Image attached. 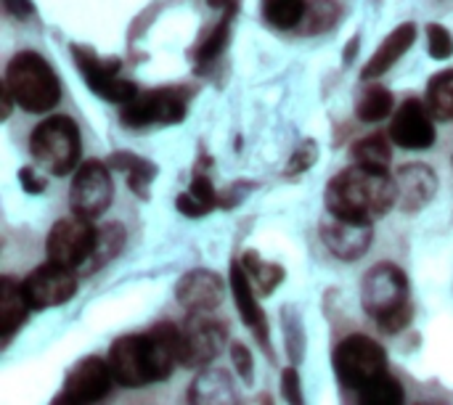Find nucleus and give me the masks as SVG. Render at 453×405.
Masks as SVG:
<instances>
[{"label": "nucleus", "mask_w": 453, "mask_h": 405, "mask_svg": "<svg viewBox=\"0 0 453 405\" xmlns=\"http://www.w3.org/2000/svg\"><path fill=\"white\" fill-rule=\"evenodd\" d=\"M106 361L114 382L122 387L165 382L180 363V329L173 324H157L143 334L119 337L114 340Z\"/></svg>", "instance_id": "obj_1"}, {"label": "nucleus", "mask_w": 453, "mask_h": 405, "mask_svg": "<svg viewBox=\"0 0 453 405\" xmlns=\"http://www.w3.org/2000/svg\"><path fill=\"white\" fill-rule=\"evenodd\" d=\"M324 199L332 218L372 225L398 204V188L388 172L348 167L329 180Z\"/></svg>", "instance_id": "obj_2"}, {"label": "nucleus", "mask_w": 453, "mask_h": 405, "mask_svg": "<svg viewBox=\"0 0 453 405\" xmlns=\"http://www.w3.org/2000/svg\"><path fill=\"white\" fill-rule=\"evenodd\" d=\"M361 302L364 310L388 334H398L414 318V308L409 300V279L393 263H380L364 276Z\"/></svg>", "instance_id": "obj_3"}, {"label": "nucleus", "mask_w": 453, "mask_h": 405, "mask_svg": "<svg viewBox=\"0 0 453 405\" xmlns=\"http://www.w3.org/2000/svg\"><path fill=\"white\" fill-rule=\"evenodd\" d=\"M3 85L11 90L13 101L32 114L50 111L61 101V82L53 66L35 50H19L8 66Z\"/></svg>", "instance_id": "obj_4"}, {"label": "nucleus", "mask_w": 453, "mask_h": 405, "mask_svg": "<svg viewBox=\"0 0 453 405\" xmlns=\"http://www.w3.org/2000/svg\"><path fill=\"white\" fill-rule=\"evenodd\" d=\"M32 159L48 170L50 175L61 178L77 170L80 162V127L72 117H48L42 119L29 135Z\"/></svg>", "instance_id": "obj_5"}, {"label": "nucleus", "mask_w": 453, "mask_h": 405, "mask_svg": "<svg viewBox=\"0 0 453 405\" xmlns=\"http://www.w3.org/2000/svg\"><path fill=\"white\" fill-rule=\"evenodd\" d=\"M332 366L337 379L350 390H366L388 374V353L380 342L364 334H350L334 348Z\"/></svg>", "instance_id": "obj_6"}, {"label": "nucleus", "mask_w": 453, "mask_h": 405, "mask_svg": "<svg viewBox=\"0 0 453 405\" xmlns=\"http://www.w3.org/2000/svg\"><path fill=\"white\" fill-rule=\"evenodd\" d=\"M72 56H74V64H77L85 85L98 98L127 106L138 96V85L119 74V69H122L119 58H114V56L104 58L90 45H77V42L72 45Z\"/></svg>", "instance_id": "obj_7"}, {"label": "nucleus", "mask_w": 453, "mask_h": 405, "mask_svg": "<svg viewBox=\"0 0 453 405\" xmlns=\"http://www.w3.org/2000/svg\"><path fill=\"white\" fill-rule=\"evenodd\" d=\"M188 111V90L186 88H154L138 93L127 106H122L125 127H151V125H178Z\"/></svg>", "instance_id": "obj_8"}, {"label": "nucleus", "mask_w": 453, "mask_h": 405, "mask_svg": "<svg viewBox=\"0 0 453 405\" xmlns=\"http://www.w3.org/2000/svg\"><path fill=\"white\" fill-rule=\"evenodd\" d=\"M96 241H98V228H93L90 220L77 218V215L61 218L53 223L45 239L48 263L61 265L66 271L85 268V263L90 260L96 249Z\"/></svg>", "instance_id": "obj_9"}, {"label": "nucleus", "mask_w": 453, "mask_h": 405, "mask_svg": "<svg viewBox=\"0 0 453 405\" xmlns=\"http://www.w3.org/2000/svg\"><path fill=\"white\" fill-rule=\"evenodd\" d=\"M111 199H114V183H111L106 162H98V159L82 162L74 172L72 191H69L72 212L77 218L96 220L109 210Z\"/></svg>", "instance_id": "obj_10"}, {"label": "nucleus", "mask_w": 453, "mask_h": 405, "mask_svg": "<svg viewBox=\"0 0 453 405\" xmlns=\"http://www.w3.org/2000/svg\"><path fill=\"white\" fill-rule=\"evenodd\" d=\"M226 348V324L210 313H188L180 329V366L204 369Z\"/></svg>", "instance_id": "obj_11"}, {"label": "nucleus", "mask_w": 453, "mask_h": 405, "mask_svg": "<svg viewBox=\"0 0 453 405\" xmlns=\"http://www.w3.org/2000/svg\"><path fill=\"white\" fill-rule=\"evenodd\" d=\"M21 292L32 310H48V308H58L74 297L77 279L72 271H66L61 265L42 263L21 281Z\"/></svg>", "instance_id": "obj_12"}, {"label": "nucleus", "mask_w": 453, "mask_h": 405, "mask_svg": "<svg viewBox=\"0 0 453 405\" xmlns=\"http://www.w3.org/2000/svg\"><path fill=\"white\" fill-rule=\"evenodd\" d=\"M435 117L419 98H406L390 122V141L406 151H425L435 146Z\"/></svg>", "instance_id": "obj_13"}, {"label": "nucleus", "mask_w": 453, "mask_h": 405, "mask_svg": "<svg viewBox=\"0 0 453 405\" xmlns=\"http://www.w3.org/2000/svg\"><path fill=\"white\" fill-rule=\"evenodd\" d=\"M111 382H114V374L109 369V361L90 355L72 366V371L66 374V382H64V393L74 403L93 405L109 395Z\"/></svg>", "instance_id": "obj_14"}, {"label": "nucleus", "mask_w": 453, "mask_h": 405, "mask_svg": "<svg viewBox=\"0 0 453 405\" xmlns=\"http://www.w3.org/2000/svg\"><path fill=\"white\" fill-rule=\"evenodd\" d=\"M321 239L337 260L353 263L369 252L374 231L366 223H350V220H340V218L329 215L321 223Z\"/></svg>", "instance_id": "obj_15"}, {"label": "nucleus", "mask_w": 453, "mask_h": 405, "mask_svg": "<svg viewBox=\"0 0 453 405\" xmlns=\"http://www.w3.org/2000/svg\"><path fill=\"white\" fill-rule=\"evenodd\" d=\"M223 297H226L223 279L204 268L188 271L175 287V300L188 313H212L223 302Z\"/></svg>", "instance_id": "obj_16"}, {"label": "nucleus", "mask_w": 453, "mask_h": 405, "mask_svg": "<svg viewBox=\"0 0 453 405\" xmlns=\"http://www.w3.org/2000/svg\"><path fill=\"white\" fill-rule=\"evenodd\" d=\"M231 292H234V300H236V308H239V316L244 321V326L257 337V342L263 345V350L271 353V326H268V318L255 297V287L250 284L244 268L239 260L231 263Z\"/></svg>", "instance_id": "obj_17"}, {"label": "nucleus", "mask_w": 453, "mask_h": 405, "mask_svg": "<svg viewBox=\"0 0 453 405\" xmlns=\"http://www.w3.org/2000/svg\"><path fill=\"white\" fill-rule=\"evenodd\" d=\"M395 188H398V204L409 215H414L433 202L438 191V175L433 172V167L411 162L395 172Z\"/></svg>", "instance_id": "obj_18"}, {"label": "nucleus", "mask_w": 453, "mask_h": 405, "mask_svg": "<svg viewBox=\"0 0 453 405\" xmlns=\"http://www.w3.org/2000/svg\"><path fill=\"white\" fill-rule=\"evenodd\" d=\"M417 40V24L414 21H406L401 27H395L385 40L382 45L372 53V58L366 61V66L361 69V77L364 80H377L382 77L398 58H403V53L414 45Z\"/></svg>", "instance_id": "obj_19"}, {"label": "nucleus", "mask_w": 453, "mask_h": 405, "mask_svg": "<svg viewBox=\"0 0 453 405\" xmlns=\"http://www.w3.org/2000/svg\"><path fill=\"white\" fill-rule=\"evenodd\" d=\"M188 405H239L234 379L223 369H202L188 385Z\"/></svg>", "instance_id": "obj_20"}, {"label": "nucleus", "mask_w": 453, "mask_h": 405, "mask_svg": "<svg viewBox=\"0 0 453 405\" xmlns=\"http://www.w3.org/2000/svg\"><path fill=\"white\" fill-rule=\"evenodd\" d=\"M29 310L32 308H29V302H27V297L21 292V284L3 276V281H0V334H3V348L24 326Z\"/></svg>", "instance_id": "obj_21"}, {"label": "nucleus", "mask_w": 453, "mask_h": 405, "mask_svg": "<svg viewBox=\"0 0 453 405\" xmlns=\"http://www.w3.org/2000/svg\"><path fill=\"white\" fill-rule=\"evenodd\" d=\"M106 167H114L127 175V183L138 199H149V186L157 178V164L133 154V151H114L106 159Z\"/></svg>", "instance_id": "obj_22"}, {"label": "nucleus", "mask_w": 453, "mask_h": 405, "mask_svg": "<svg viewBox=\"0 0 453 405\" xmlns=\"http://www.w3.org/2000/svg\"><path fill=\"white\" fill-rule=\"evenodd\" d=\"M350 157L356 162V167L372 170V172H388L390 162H393V146H390V135L385 133H372L361 141L353 143Z\"/></svg>", "instance_id": "obj_23"}, {"label": "nucleus", "mask_w": 453, "mask_h": 405, "mask_svg": "<svg viewBox=\"0 0 453 405\" xmlns=\"http://www.w3.org/2000/svg\"><path fill=\"white\" fill-rule=\"evenodd\" d=\"M175 207H178V212L186 215V218H204V215H210L215 207H220V196L215 194L212 180H210L207 175L196 172V175L191 178L188 191H183V194L178 196Z\"/></svg>", "instance_id": "obj_24"}, {"label": "nucleus", "mask_w": 453, "mask_h": 405, "mask_svg": "<svg viewBox=\"0 0 453 405\" xmlns=\"http://www.w3.org/2000/svg\"><path fill=\"white\" fill-rule=\"evenodd\" d=\"M231 16H234V5L226 8L223 19H220V21L210 29V34L194 48L191 58H194V64H196L199 72H202L204 66L215 64V61L220 58V53L228 48V40H231Z\"/></svg>", "instance_id": "obj_25"}, {"label": "nucleus", "mask_w": 453, "mask_h": 405, "mask_svg": "<svg viewBox=\"0 0 453 405\" xmlns=\"http://www.w3.org/2000/svg\"><path fill=\"white\" fill-rule=\"evenodd\" d=\"M242 268H244L250 284H252L263 297H268L271 292H276V287L284 281V268L276 265V263L263 260V257H260L257 252H252V249L242 257Z\"/></svg>", "instance_id": "obj_26"}, {"label": "nucleus", "mask_w": 453, "mask_h": 405, "mask_svg": "<svg viewBox=\"0 0 453 405\" xmlns=\"http://www.w3.org/2000/svg\"><path fill=\"white\" fill-rule=\"evenodd\" d=\"M125 239H127V233H125V228H122L119 223L101 225V228H98L96 249H93V255H90V260L85 263L82 271H85V273H96L98 268H104L106 263H111V260L122 252Z\"/></svg>", "instance_id": "obj_27"}, {"label": "nucleus", "mask_w": 453, "mask_h": 405, "mask_svg": "<svg viewBox=\"0 0 453 405\" xmlns=\"http://www.w3.org/2000/svg\"><path fill=\"white\" fill-rule=\"evenodd\" d=\"M427 109L441 122L453 119V69L433 74L427 82Z\"/></svg>", "instance_id": "obj_28"}, {"label": "nucleus", "mask_w": 453, "mask_h": 405, "mask_svg": "<svg viewBox=\"0 0 453 405\" xmlns=\"http://www.w3.org/2000/svg\"><path fill=\"white\" fill-rule=\"evenodd\" d=\"M393 106H395V98H393V93L388 88L369 85L356 101V117L361 122H380L393 111Z\"/></svg>", "instance_id": "obj_29"}, {"label": "nucleus", "mask_w": 453, "mask_h": 405, "mask_svg": "<svg viewBox=\"0 0 453 405\" xmlns=\"http://www.w3.org/2000/svg\"><path fill=\"white\" fill-rule=\"evenodd\" d=\"M305 0H263V16L276 29H295L305 19Z\"/></svg>", "instance_id": "obj_30"}, {"label": "nucleus", "mask_w": 453, "mask_h": 405, "mask_svg": "<svg viewBox=\"0 0 453 405\" xmlns=\"http://www.w3.org/2000/svg\"><path fill=\"white\" fill-rule=\"evenodd\" d=\"M337 19H340V5L334 0H311L305 8V19H303L300 29L305 34L326 32L337 24Z\"/></svg>", "instance_id": "obj_31"}, {"label": "nucleus", "mask_w": 453, "mask_h": 405, "mask_svg": "<svg viewBox=\"0 0 453 405\" xmlns=\"http://www.w3.org/2000/svg\"><path fill=\"white\" fill-rule=\"evenodd\" d=\"M406 403V393L403 385L393 377H382L374 385H369L366 390H361V401L358 405H403Z\"/></svg>", "instance_id": "obj_32"}, {"label": "nucleus", "mask_w": 453, "mask_h": 405, "mask_svg": "<svg viewBox=\"0 0 453 405\" xmlns=\"http://www.w3.org/2000/svg\"><path fill=\"white\" fill-rule=\"evenodd\" d=\"M427 50L435 61H446L453 56V37L443 24H427Z\"/></svg>", "instance_id": "obj_33"}, {"label": "nucleus", "mask_w": 453, "mask_h": 405, "mask_svg": "<svg viewBox=\"0 0 453 405\" xmlns=\"http://www.w3.org/2000/svg\"><path fill=\"white\" fill-rule=\"evenodd\" d=\"M284 329H287V350H289V358L300 363L303 361V353H305V337H303L300 316H295L289 308H284Z\"/></svg>", "instance_id": "obj_34"}, {"label": "nucleus", "mask_w": 453, "mask_h": 405, "mask_svg": "<svg viewBox=\"0 0 453 405\" xmlns=\"http://www.w3.org/2000/svg\"><path fill=\"white\" fill-rule=\"evenodd\" d=\"M316 159H319V146H316V141H303L300 146H297V151L292 154V159H289V167H287V175L289 178H295V175H303V172H308L313 164H316Z\"/></svg>", "instance_id": "obj_35"}, {"label": "nucleus", "mask_w": 453, "mask_h": 405, "mask_svg": "<svg viewBox=\"0 0 453 405\" xmlns=\"http://www.w3.org/2000/svg\"><path fill=\"white\" fill-rule=\"evenodd\" d=\"M231 361H234L236 374L244 379V385H252V377H255V361H252V355H250L247 345L234 342V345H231Z\"/></svg>", "instance_id": "obj_36"}, {"label": "nucleus", "mask_w": 453, "mask_h": 405, "mask_svg": "<svg viewBox=\"0 0 453 405\" xmlns=\"http://www.w3.org/2000/svg\"><path fill=\"white\" fill-rule=\"evenodd\" d=\"M281 395L289 405H305V398H303V385H300V374L295 366L284 369L281 374Z\"/></svg>", "instance_id": "obj_37"}, {"label": "nucleus", "mask_w": 453, "mask_h": 405, "mask_svg": "<svg viewBox=\"0 0 453 405\" xmlns=\"http://www.w3.org/2000/svg\"><path fill=\"white\" fill-rule=\"evenodd\" d=\"M19 180H21L27 194H42L45 191V180L35 172V167H21L19 170Z\"/></svg>", "instance_id": "obj_38"}, {"label": "nucleus", "mask_w": 453, "mask_h": 405, "mask_svg": "<svg viewBox=\"0 0 453 405\" xmlns=\"http://www.w3.org/2000/svg\"><path fill=\"white\" fill-rule=\"evenodd\" d=\"M252 186H255V183H236L234 188H228V191L220 196V207H226V210L236 207V204H239V202L252 191Z\"/></svg>", "instance_id": "obj_39"}, {"label": "nucleus", "mask_w": 453, "mask_h": 405, "mask_svg": "<svg viewBox=\"0 0 453 405\" xmlns=\"http://www.w3.org/2000/svg\"><path fill=\"white\" fill-rule=\"evenodd\" d=\"M3 8L13 16H29L35 13V3L32 0H3Z\"/></svg>", "instance_id": "obj_40"}, {"label": "nucleus", "mask_w": 453, "mask_h": 405, "mask_svg": "<svg viewBox=\"0 0 453 405\" xmlns=\"http://www.w3.org/2000/svg\"><path fill=\"white\" fill-rule=\"evenodd\" d=\"M13 103H16V101H13V96H11V90L3 85V119H8V117H11Z\"/></svg>", "instance_id": "obj_41"}, {"label": "nucleus", "mask_w": 453, "mask_h": 405, "mask_svg": "<svg viewBox=\"0 0 453 405\" xmlns=\"http://www.w3.org/2000/svg\"><path fill=\"white\" fill-rule=\"evenodd\" d=\"M356 48H358V37H353V40H350V45L345 48V61H348V64L353 61V56H356Z\"/></svg>", "instance_id": "obj_42"}, {"label": "nucleus", "mask_w": 453, "mask_h": 405, "mask_svg": "<svg viewBox=\"0 0 453 405\" xmlns=\"http://www.w3.org/2000/svg\"><path fill=\"white\" fill-rule=\"evenodd\" d=\"M50 405H80V403H74L66 393H61V395H56V398H53V403Z\"/></svg>", "instance_id": "obj_43"}, {"label": "nucleus", "mask_w": 453, "mask_h": 405, "mask_svg": "<svg viewBox=\"0 0 453 405\" xmlns=\"http://www.w3.org/2000/svg\"><path fill=\"white\" fill-rule=\"evenodd\" d=\"M207 5H210V8H231L234 0H207Z\"/></svg>", "instance_id": "obj_44"}]
</instances>
